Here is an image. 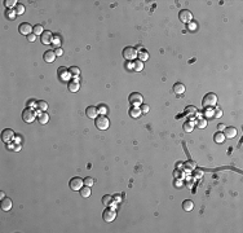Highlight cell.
Returning <instances> with one entry per match:
<instances>
[{
	"instance_id": "6da1fadb",
	"label": "cell",
	"mask_w": 243,
	"mask_h": 233,
	"mask_svg": "<svg viewBox=\"0 0 243 233\" xmlns=\"http://www.w3.org/2000/svg\"><path fill=\"white\" fill-rule=\"evenodd\" d=\"M217 104V96L215 93H207V95L203 97L202 100V106L203 109H210V108H215Z\"/></svg>"
},
{
	"instance_id": "7a4b0ae2",
	"label": "cell",
	"mask_w": 243,
	"mask_h": 233,
	"mask_svg": "<svg viewBox=\"0 0 243 233\" xmlns=\"http://www.w3.org/2000/svg\"><path fill=\"white\" fill-rule=\"evenodd\" d=\"M95 126L99 128V130H107L109 126H110V120H109V118L106 115H102L100 114L99 116H96L95 118Z\"/></svg>"
},
{
	"instance_id": "3957f363",
	"label": "cell",
	"mask_w": 243,
	"mask_h": 233,
	"mask_svg": "<svg viewBox=\"0 0 243 233\" xmlns=\"http://www.w3.org/2000/svg\"><path fill=\"white\" fill-rule=\"evenodd\" d=\"M22 119L23 122L26 123H33L35 119H36V113L33 108H26L25 110L22 111Z\"/></svg>"
},
{
	"instance_id": "277c9868",
	"label": "cell",
	"mask_w": 243,
	"mask_h": 233,
	"mask_svg": "<svg viewBox=\"0 0 243 233\" xmlns=\"http://www.w3.org/2000/svg\"><path fill=\"white\" fill-rule=\"evenodd\" d=\"M123 57L128 61H133L137 57V50L135 47H125L123 49Z\"/></svg>"
},
{
	"instance_id": "5b68a950",
	"label": "cell",
	"mask_w": 243,
	"mask_h": 233,
	"mask_svg": "<svg viewBox=\"0 0 243 233\" xmlns=\"http://www.w3.org/2000/svg\"><path fill=\"white\" fill-rule=\"evenodd\" d=\"M83 185H84V181H83V179H80V177H73L71 180L69 181V186H70V189H73V190H80L81 188H83Z\"/></svg>"
},
{
	"instance_id": "8992f818",
	"label": "cell",
	"mask_w": 243,
	"mask_h": 233,
	"mask_svg": "<svg viewBox=\"0 0 243 233\" xmlns=\"http://www.w3.org/2000/svg\"><path fill=\"white\" fill-rule=\"evenodd\" d=\"M142 100H144V96L141 95V93H139V92H133L128 97V101L132 105H135V106H139V105L142 104Z\"/></svg>"
},
{
	"instance_id": "52a82bcc",
	"label": "cell",
	"mask_w": 243,
	"mask_h": 233,
	"mask_svg": "<svg viewBox=\"0 0 243 233\" xmlns=\"http://www.w3.org/2000/svg\"><path fill=\"white\" fill-rule=\"evenodd\" d=\"M102 217L106 223H111V221H114L115 217H116V211L113 209H106L102 212Z\"/></svg>"
},
{
	"instance_id": "ba28073f",
	"label": "cell",
	"mask_w": 243,
	"mask_h": 233,
	"mask_svg": "<svg viewBox=\"0 0 243 233\" xmlns=\"http://www.w3.org/2000/svg\"><path fill=\"white\" fill-rule=\"evenodd\" d=\"M184 114H185L189 119H197L198 110H197V108L195 106H193V105H187V106L185 108V110H184Z\"/></svg>"
},
{
	"instance_id": "9c48e42d",
	"label": "cell",
	"mask_w": 243,
	"mask_h": 233,
	"mask_svg": "<svg viewBox=\"0 0 243 233\" xmlns=\"http://www.w3.org/2000/svg\"><path fill=\"white\" fill-rule=\"evenodd\" d=\"M33 27H34V26H31L30 23L22 22L21 25L18 26V31H19V34L25 35V36H29L30 34H33Z\"/></svg>"
},
{
	"instance_id": "30bf717a",
	"label": "cell",
	"mask_w": 243,
	"mask_h": 233,
	"mask_svg": "<svg viewBox=\"0 0 243 233\" xmlns=\"http://www.w3.org/2000/svg\"><path fill=\"white\" fill-rule=\"evenodd\" d=\"M179 18H180V21L184 22V23H189V22H191V19H193V14H191L190 10L182 9L179 13Z\"/></svg>"
},
{
	"instance_id": "8fae6325",
	"label": "cell",
	"mask_w": 243,
	"mask_h": 233,
	"mask_svg": "<svg viewBox=\"0 0 243 233\" xmlns=\"http://www.w3.org/2000/svg\"><path fill=\"white\" fill-rule=\"evenodd\" d=\"M40 42L43 43V44L48 45V44H52L53 42V34L50 33V31H44L41 35H40Z\"/></svg>"
},
{
	"instance_id": "7c38bea8",
	"label": "cell",
	"mask_w": 243,
	"mask_h": 233,
	"mask_svg": "<svg viewBox=\"0 0 243 233\" xmlns=\"http://www.w3.org/2000/svg\"><path fill=\"white\" fill-rule=\"evenodd\" d=\"M13 137H14V132L10 130V128H5L3 132H1V140L4 142H10L12 140H13Z\"/></svg>"
},
{
	"instance_id": "4fadbf2b",
	"label": "cell",
	"mask_w": 243,
	"mask_h": 233,
	"mask_svg": "<svg viewBox=\"0 0 243 233\" xmlns=\"http://www.w3.org/2000/svg\"><path fill=\"white\" fill-rule=\"evenodd\" d=\"M57 74H58V76H60V79L61 80H67L69 79V78H70V75H69V69H66V68H64V66H62V68H60V69H58L57 70Z\"/></svg>"
},
{
	"instance_id": "5bb4252c",
	"label": "cell",
	"mask_w": 243,
	"mask_h": 233,
	"mask_svg": "<svg viewBox=\"0 0 243 233\" xmlns=\"http://www.w3.org/2000/svg\"><path fill=\"white\" fill-rule=\"evenodd\" d=\"M224 136L226 139H233L237 136V128L236 127H226L224 130Z\"/></svg>"
},
{
	"instance_id": "9a60e30c",
	"label": "cell",
	"mask_w": 243,
	"mask_h": 233,
	"mask_svg": "<svg viewBox=\"0 0 243 233\" xmlns=\"http://www.w3.org/2000/svg\"><path fill=\"white\" fill-rule=\"evenodd\" d=\"M97 114H99V111H97V108L96 106H88L87 109H85V115L88 116V118L91 119H95Z\"/></svg>"
},
{
	"instance_id": "2e32d148",
	"label": "cell",
	"mask_w": 243,
	"mask_h": 233,
	"mask_svg": "<svg viewBox=\"0 0 243 233\" xmlns=\"http://www.w3.org/2000/svg\"><path fill=\"white\" fill-rule=\"evenodd\" d=\"M56 53H54V50H47V52L43 54V58H44V61L45 62H48V64H50V62H53L54 61V58H56Z\"/></svg>"
},
{
	"instance_id": "e0dca14e",
	"label": "cell",
	"mask_w": 243,
	"mask_h": 233,
	"mask_svg": "<svg viewBox=\"0 0 243 233\" xmlns=\"http://www.w3.org/2000/svg\"><path fill=\"white\" fill-rule=\"evenodd\" d=\"M12 206H13V203H12L10 198H3L1 200V210L3 211H9V210H12Z\"/></svg>"
},
{
	"instance_id": "ac0fdd59",
	"label": "cell",
	"mask_w": 243,
	"mask_h": 233,
	"mask_svg": "<svg viewBox=\"0 0 243 233\" xmlns=\"http://www.w3.org/2000/svg\"><path fill=\"white\" fill-rule=\"evenodd\" d=\"M67 87H69L70 92H78L79 91V88H80V84H79V82H78V79H73V80L69 82Z\"/></svg>"
},
{
	"instance_id": "d6986e66",
	"label": "cell",
	"mask_w": 243,
	"mask_h": 233,
	"mask_svg": "<svg viewBox=\"0 0 243 233\" xmlns=\"http://www.w3.org/2000/svg\"><path fill=\"white\" fill-rule=\"evenodd\" d=\"M173 92L176 95H184V93H185V85L182 83H175L173 84Z\"/></svg>"
},
{
	"instance_id": "ffe728a7",
	"label": "cell",
	"mask_w": 243,
	"mask_h": 233,
	"mask_svg": "<svg viewBox=\"0 0 243 233\" xmlns=\"http://www.w3.org/2000/svg\"><path fill=\"white\" fill-rule=\"evenodd\" d=\"M113 202H114V197H111L110 194H105L102 197V205L105 207H110L113 205Z\"/></svg>"
},
{
	"instance_id": "44dd1931",
	"label": "cell",
	"mask_w": 243,
	"mask_h": 233,
	"mask_svg": "<svg viewBox=\"0 0 243 233\" xmlns=\"http://www.w3.org/2000/svg\"><path fill=\"white\" fill-rule=\"evenodd\" d=\"M128 113H129V116H132V118H140V115H141V110L137 106H132Z\"/></svg>"
},
{
	"instance_id": "7402d4cb",
	"label": "cell",
	"mask_w": 243,
	"mask_h": 233,
	"mask_svg": "<svg viewBox=\"0 0 243 233\" xmlns=\"http://www.w3.org/2000/svg\"><path fill=\"white\" fill-rule=\"evenodd\" d=\"M91 193H92V190H91V186H87V185H84L83 188L80 189V196L83 197V198H88V197H91Z\"/></svg>"
},
{
	"instance_id": "603a6c76",
	"label": "cell",
	"mask_w": 243,
	"mask_h": 233,
	"mask_svg": "<svg viewBox=\"0 0 243 233\" xmlns=\"http://www.w3.org/2000/svg\"><path fill=\"white\" fill-rule=\"evenodd\" d=\"M38 119H39V123L40 124H47L49 122V115L47 114V113H39V116H38Z\"/></svg>"
},
{
	"instance_id": "cb8c5ba5",
	"label": "cell",
	"mask_w": 243,
	"mask_h": 233,
	"mask_svg": "<svg viewBox=\"0 0 243 233\" xmlns=\"http://www.w3.org/2000/svg\"><path fill=\"white\" fill-rule=\"evenodd\" d=\"M182 209L185 210V211H191V210L194 209V202L193 201H190V200H186V201H184L182 202Z\"/></svg>"
},
{
	"instance_id": "d4e9b609",
	"label": "cell",
	"mask_w": 243,
	"mask_h": 233,
	"mask_svg": "<svg viewBox=\"0 0 243 233\" xmlns=\"http://www.w3.org/2000/svg\"><path fill=\"white\" fill-rule=\"evenodd\" d=\"M137 57H139V60L140 61H146L147 60V58H149V53H147V50L146 49H140V52L139 53H137Z\"/></svg>"
},
{
	"instance_id": "484cf974",
	"label": "cell",
	"mask_w": 243,
	"mask_h": 233,
	"mask_svg": "<svg viewBox=\"0 0 243 233\" xmlns=\"http://www.w3.org/2000/svg\"><path fill=\"white\" fill-rule=\"evenodd\" d=\"M69 73H70V76H73L76 79V78L80 75V69L76 68V66H71V68L69 69Z\"/></svg>"
},
{
	"instance_id": "4316f807",
	"label": "cell",
	"mask_w": 243,
	"mask_h": 233,
	"mask_svg": "<svg viewBox=\"0 0 243 233\" xmlns=\"http://www.w3.org/2000/svg\"><path fill=\"white\" fill-rule=\"evenodd\" d=\"M184 167H185L186 171H193L197 168V163H195L194 161H186L185 163H184Z\"/></svg>"
},
{
	"instance_id": "83f0119b",
	"label": "cell",
	"mask_w": 243,
	"mask_h": 233,
	"mask_svg": "<svg viewBox=\"0 0 243 233\" xmlns=\"http://www.w3.org/2000/svg\"><path fill=\"white\" fill-rule=\"evenodd\" d=\"M36 106H38V109H39V111H43V113H44L47 109H48V104H47L45 101H43V100H39L38 102H36Z\"/></svg>"
},
{
	"instance_id": "f1b7e54d",
	"label": "cell",
	"mask_w": 243,
	"mask_h": 233,
	"mask_svg": "<svg viewBox=\"0 0 243 233\" xmlns=\"http://www.w3.org/2000/svg\"><path fill=\"white\" fill-rule=\"evenodd\" d=\"M133 69H135L136 71H142V69H144V62L140 61V60H136L135 62H133Z\"/></svg>"
},
{
	"instance_id": "f546056e",
	"label": "cell",
	"mask_w": 243,
	"mask_h": 233,
	"mask_svg": "<svg viewBox=\"0 0 243 233\" xmlns=\"http://www.w3.org/2000/svg\"><path fill=\"white\" fill-rule=\"evenodd\" d=\"M14 12H16V14H17V16L23 14V13H25V5L18 3L17 5H16V8H14Z\"/></svg>"
},
{
	"instance_id": "4dcf8cb0",
	"label": "cell",
	"mask_w": 243,
	"mask_h": 233,
	"mask_svg": "<svg viewBox=\"0 0 243 233\" xmlns=\"http://www.w3.org/2000/svg\"><path fill=\"white\" fill-rule=\"evenodd\" d=\"M193 130H194V123H191V122L184 123V131H185V132L190 134V132H193Z\"/></svg>"
},
{
	"instance_id": "1f68e13d",
	"label": "cell",
	"mask_w": 243,
	"mask_h": 233,
	"mask_svg": "<svg viewBox=\"0 0 243 233\" xmlns=\"http://www.w3.org/2000/svg\"><path fill=\"white\" fill-rule=\"evenodd\" d=\"M43 33H44V29H43L41 25H35V26L33 27V34H35V35H41Z\"/></svg>"
},
{
	"instance_id": "d6a6232c",
	"label": "cell",
	"mask_w": 243,
	"mask_h": 233,
	"mask_svg": "<svg viewBox=\"0 0 243 233\" xmlns=\"http://www.w3.org/2000/svg\"><path fill=\"white\" fill-rule=\"evenodd\" d=\"M215 141L219 142V144H221V142H224L225 141V136L222 132H217L216 135H215Z\"/></svg>"
},
{
	"instance_id": "836d02e7",
	"label": "cell",
	"mask_w": 243,
	"mask_h": 233,
	"mask_svg": "<svg viewBox=\"0 0 243 233\" xmlns=\"http://www.w3.org/2000/svg\"><path fill=\"white\" fill-rule=\"evenodd\" d=\"M197 127L199 128H206L207 127V120L204 118H198L197 119Z\"/></svg>"
},
{
	"instance_id": "e575fe53",
	"label": "cell",
	"mask_w": 243,
	"mask_h": 233,
	"mask_svg": "<svg viewBox=\"0 0 243 233\" xmlns=\"http://www.w3.org/2000/svg\"><path fill=\"white\" fill-rule=\"evenodd\" d=\"M5 16H7V17L9 18V19H14V18H16V16H17V14H16V12H14V10H12V9H7V12H5Z\"/></svg>"
},
{
	"instance_id": "d590c367",
	"label": "cell",
	"mask_w": 243,
	"mask_h": 233,
	"mask_svg": "<svg viewBox=\"0 0 243 233\" xmlns=\"http://www.w3.org/2000/svg\"><path fill=\"white\" fill-rule=\"evenodd\" d=\"M83 181H84V185H87V186H92L93 184H95V180L91 177V176H88V177H85L83 179Z\"/></svg>"
},
{
	"instance_id": "8d00e7d4",
	"label": "cell",
	"mask_w": 243,
	"mask_h": 233,
	"mask_svg": "<svg viewBox=\"0 0 243 233\" xmlns=\"http://www.w3.org/2000/svg\"><path fill=\"white\" fill-rule=\"evenodd\" d=\"M140 110L141 113H144V114H146V113H149V110H150V108H149V105L147 104H141V106H140Z\"/></svg>"
},
{
	"instance_id": "74e56055",
	"label": "cell",
	"mask_w": 243,
	"mask_h": 233,
	"mask_svg": "<svg viewBox=\"0 0 243 233\" xmlns=\"http://www.w3.org/2000/svg\"><path fill=\"white\" fill-rule=\"evenodd\" d=\"M5 5L7 8H16V5H17V0H7L5 1Z\"/></svg>"
},
{
	"instance_id": "f35d334b",
	"label": "cell",
	"mask_w": 243,
	"mask_h": 233,
	"mask_svg": "<svg viewBox=\"0 0 243 233\" xmlns=\"http://www.w3.org/2000/svg\"><path fill=\"white\" fill-rule=\"evenodd\" d=\"M97 111L100 113V114H102V115H106V111H107V109L105 105H100L99 109H97Z\"/></svg>"
},
{
	"instance_id": "ab89813d",
	"label": "cell",
	"mask_w": 243,
	"mask_h": 233,
	"mask_svg": "<svg viewBox=\"0 0 243 233\" xmlns=\"http://www.w3.org/2000/svg\"><path fill=\"white\" fill-rule=\"evenodd\" d=\"M53 44L54 45H57V48H60V45H61V39L60 36H53Z\"/></svg>"
},
{
	"instance_id": "60d3db41",
	"label": "cell",
	"mask_w": 243,
	"mask_h": 233,
	"mask_svg": "<svg viewBox=\"0 0 243 233\" xmlns=\"http://www.w3.org/2000/svg\"><path fill=\"white\" fill-rule=\"evenodd\" d=\"M36 102H38V101H34V100L27 101V108H33V109L36 108V109H38V106H36Z\"/></svg>"
},
{
	"instance_id": "b9f144b4",
	"label": "cell",
	"mask_w": 243,
	"mask_h": 233,
	"mask_svg": "<svg viewBox=\"0 0 243 233\" xmlns=\"http://www.w3.org/2000/svg\"><path fill=\"white\" fill-rule=\"evenodd\" d=\"M215 118H220V116L222 115V110H221V109H219V108H216V109H215Z\"/></svg>"
},
{
	"instance_id": "7bdbcfd3",
	"label": "cell",
	"mask_w": 243,
	"mask_h": 233,
	"mask_svg": "<svg viewBox=\"0 0 243 233\" xmlns=\"http://www.w3.org/2000/svg\"><path fill=\"white\" fill-rule=\"evenodd\" d=\"M54 53H56L57 57H61L62 54H64V50H62V48H57L56 50H54Z\"/></svg>"
},
{
	"instance_id": "ee69618b",
	"label": "cell",
	"mask_w": 243,
	"mask_h": 233,
	"mask_svg": "<svg viewBox=\"0 0 243 233\" xmlns=\"http://www.w3.org/2000/svg\"><path fill=\"white\" fill-rule=\"evenodd\" d=\"M35 39H36V35L35 34H30L29 36H27V40L29 42H35Z\"/></svg>"
},
{
	"instance_id": "f6af8a7d",
	"label": "cell",
	"mask_w": 243,
	"mask_h": 233,
	"mask_svg": "<svg viewBox=\"0 0 243 233\" xmlns=\"http://www.w3.org/2000/svg\"><path fill=\"white\" fill-rule=\"evenodd\" d=\"M114 201H116V202H120L122 200H120V194H115L114 196Z\"/></svg>"
},
{
	"instance_id": "bcb514c9",
	"label": "cell",
	"mask_w": 243,
	"mask_h": 233,
	"mask_svg": "<svg viewBox=\"0 0 243 233\" xmlns=\"http://www.w3.org/2000/svg\"><path fill=\"white\" fill-rule=\"evenodd\" d=\"M217 128H219V131H224L225 130V124H219Z\"/></svg>"
},
{
	"instance_id": "7dc6e473",
	"label": "cell",
	"mask_w": 243,
	"mask_h": 233,
	"mask_svg": "<svg viewBox=\"0 0 243 233\" xmlns=\"http://www.w3.org/2000/svg\"><path fill=\"white\" fill-rule=\"evenodd\" d=\"M190 29L193 30V29H197V25H195V22H194V25H190Z\"/></svg>"
},
{
	"instance_id": "c3c4849f",
	"label": "cell",
	"mask_w": 243,
	"mask_h": 233,
	"mask_svg": "<svg viewBox=\"0 0 243 233\" xmlns=\"http://www.w3.org/2000/svg\"><path fill=\"white\" fill-rule=\"evenodd\" d=\"M0 198H1V200H3V198H5V196H4V192H0Z\"/></svg>"
},
{
	"instance_id": "681fc988",
	"label": "cell",
	"mask_w": 243,
	"mask_h": 233,
	"mask_svg": "<svg viewBox=\"0 0 243 233\" xmlns=\"http://www.w3.org/2000/svg\"><path fill=\"white\" fill-rule=\"evenodd\" d=\"M21 150V146H16V151H19Z\"/></svg>"
}]
</instances>
